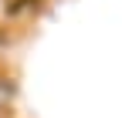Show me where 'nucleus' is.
Instances as JSON below:
<instances>
[{
    "instance_id": "f257e3e1",
    "label": "nucleus",
    "mask_w": 122,
    "mask_h": 118,
    "mask_svg": "<svg viewBox=\"0 0 122 118\" xmlns=\"http://www.w3.org/2000/svg\"><path fill=\"white\" fill-rule=\"evenodd\" d=\"M10 95H14V84H10L7 78H0V108H4L7 101H10Z\"/></svg>"
}]
</instances>
